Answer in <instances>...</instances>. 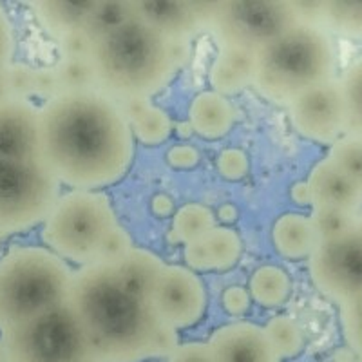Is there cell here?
<instances>
[{
	"label": "cell",
	"instance_id": "cell-1",
	"mask_svg": "<svg viewBox=\"0 0 362 362\" xmlns=\"http://www.w3.org/2000/svg\"><path fill=\"white\" fill-rule=\"evenodd\" d=\"M38 160L62 185L96 190L125 176L134 134L124 109L100 89L67 90L38 107Z\"/></svg>",
	"mask_w": 362,
	"mask_h": 362
},
{
	"label": "cell",
	"instance_id": "cell-2",
	"mask_svg": "<svg viewBox=\"0 0 362 362\" xmlns=\"http://www.w3.org/2000/svg\"><path fill=\"white\" fill-rule=\"evenodd\" d=\"M67 305L86 334L90 357L100 362H144L169 357L176 332L156 321L147 299L136 296L116 264L93 263L73 277Z\"/></svg>",
	"mask_w": 362,
	"mask_h": 362
},
{
	"label": "cell",
	"instance_id": "cell-3",
	"mask_svg": "<svg viewBox=\"0 0 362 362\" xmlns=\"http://www.w3.org/2000/svg\"><path fill=\"white\" fill-rule=\"evenodd\" d=\"M89 60L96 89L116 102L151 100L169 83L177 67L173 44L140 17L95 40Z\"/></svg>",
	"mask_w": 362,
	"mask_h": 362
},
{
	"label": "cell",
	"instance_id": "cell-4",
	"mask_svg": "<svg viewBox=\"0 0 362 362\" xmlns=\"http://www.w3.org/2000/svg\"><path fill=\"white\" fill-rule=\"evenodd\" d=\"M337 78V44L325 25L300 21L255 51L254 89L290 105L303 93Z\"/></svg>",
	"mask_w": 362,
	"mask_h": 362
},
{
	"label": "cell",
	"instance_id": "cell-5",
	"mask_svg": "<svg viewBox=\"0 0 362 362\" xmlns=\"http://www.w3.org/2000/svg\"><path fill=\"white\" fill-rule=\"evenodd\" d=\"M74 272L44 247H15L0 257V334L69 299Z\"/></svg>",
	"mask_w": 362,
	"mask_h": 362
},
{
	"label": "cell",
	"instance_id": "cell-6",
	"mask_svg": "<svg viewBox=\"0 0 362 362\" xmlns=\"http://www.w3.org/2000/svg\"><path fill=\"white\" fill-rule=\"evenodd\" d=\"M42 225V239L53 254L87 267L96 263L103 241L119 223L105 194L71 190L60 196Z\"/></svg>",
	"mask_w": 362,
	"mask_h": 362
},
{
	"label": "cell",
	"instance_id": "cell-7",
	"mask_svg": "<svg viewBox=\"0 0 362 362\" xmlns=\"http://www.w3.org/2000/svg\"><path fill=\"white\" fill-rule=\"evenodd\" d=\"M300 21L296 4L283 0H221L206 9V31L219 47L254 53Z\"/></svg>",
	"mask_w": 362,
	"mask_h": 362
},
{
	"label": "cell",
	"instance_id": "cell-8",
	"mask_svg": "<svg viewBox=\"0 0 362 362\" xmlns=\"http://www.w3.org/2000/svg\"><path fill=\"white\" fill-rule=\"evenodd\" d=\"M60 181L40 160H0V238L44 223L60 199Z\"/></svg>",
	"mask_w": 362,
	"mask_h": 362
},
{
	"label": "cell",
	"instance_id": "cell-9",
	"mask_svg": "<svg viewBox=\"0 0 362 362\" xmlns=\"http://www.w3.org/2000/svg\"><path fill=\"white\" fill-rule=\"evenodd\" d=\"M9 362H78L93 358L86 334L67 303L2 332Z\"/></svg>",
	"mask_w": 362,
	"mask_h": 362
},
{
	"label": "cell",
	"instance_id": "cell-10",
	"mask_svg": "<svg viewBox=\"0 0 362 362\" xmlns=\"http://www.w3.org/2000/svg\"><path fill=\"white\" fill-rule=\"evenodd\" d=\"M310 276L322 296L344 305L362 292V238L350 230L321 239L308 257Z\"/></svg>",
	"mask_w": 362,
	"mask_h": 362
},
{
	"label": "cell",
	"instance_id": "cell-11",
	"mask_svg": "<svg viewBox=\"0 0 362 362\" xmlns=\"http://www.w3.org/2000/svg\"><path fill=\"white\" fill-rule=\"evenodd\" d=\"M147 303L163 328L173 332L190 328L205 315V284L190 268L165 264L148 292Z\"/></svg>",
	"mask_w": 362,
	"mask_h": 362
},
{
	"label": "cell",
	"instance_id": "cell-12",
	"mask_svg": "<svg viewBox=\"0 0 362 362\" xmlns=\"http://www.w3.org/2000/svg\"><path fill=\"white\" fill-rule=\"evenodd\" d=\"M288 112L293 129L315 144L332 147L339 138L350 132L339 78L303 93L290 103Z\"/></svg>",
	"mask_w": 362,
	"mask_h": 362
},
{
	"label": "cell",
	"instance_id": "cell-13",
	"mask_svg": "<svg viewBox=\"0 0 362 362\" xmlns=\"http://www.w3.org/2000/svg\"><path fill=\"white\" fill-rule=\"evenodd\" d=\"M136 17L147 22L170 44H187L206 29L209 2L187 0H132Z\"/></svg>",
	"mask_w": 362,
	"mask_h": 362
},
{
	"label": "cell",
	"instance_id": "cell-14",
	"mask_svg": "<svg viewBox=\"0 0 362 362\" xmlns=\"http://www.w3.org/2000/svg\"><path fill=\"white\" fill-rule=\"evenodd\" d=\"M214 362H281L267 332L254 322H232L218 328L209 341Z\"/></svg>",
	"mask_w": 362,
	"mask_h": 362
},
{
	"label": "cell",
	"instance_id": "cell-15",
	"mask_svg": "<svg viewBox=\"0 0 362 362\" xmlns=\"http://www.w3.org/2000/svg\"><path fill=\"white\" fill-rule=\"evenodd\" d=\"M38 107L29 100L0 105V160H37Z\"/></svg>",
	"mask_w": 362,
	"mask_h": 362
},
{
	"label": "cell",
	"instance_id": "cell-16",
	"mask_svg": "<svg viewBox=\"0 0 362 362\" xmlns=\"http://www.w3.org/2000/svg\"><path fill=\"white\" fill-rule=\"evenodd\" d=\"M312 206H334L351 214L362 212V190L328 158L321 160L308 176Z\"/></svg>",
	"mask_w": 362,
	"mask_h": 362
},
{
	"label": "cell",
	"instance_id": "cell-17",
	"mask_svg": "<svg viewBox=\"0 0 362 362\" xmlns=\"http://www.w3.org/2000/svg\"><path fill=\"white\" fill-rule=\"evenodd\" d=\"M255 53L238 47H219L214 64L210 67L209 80L212 90L219 95H238L254 86Z\"/></svg>",
	"mask_w": 362,
	"mask_h": 362
},
{
	"label": "cell",
	"instance_id": "cell-18",
	"mask_svg": "<svg viewBox=\"0 0 362 362\" xmlns=\"http://www.w3.org/2000/svg\"><path fill=\"white\" fill-rule=\"evenodd\" d=\"M235 112L230 100L216 90H203L190 102L189 125L203 138L218 140L234 127Z\"/></svg>",
	"mask_w": 362,
	"mask_h": 362
},
{
	"label": "cell",
	"instance_id": "cell-19",
	"mask_svg": "<svg viewBox=\"0 0 362 362\" xmlns=\"http://www.w3.org/2000/svg\"><path fill=\"white\" fill-rule=\"evenodd\" d=\"M95 4L96 0H38L31 2L29 8L33 9L38 24L44 28L45 33L58 40L64 35L82 29Z\"/></svg>",
	"mask_w": 362,
	"mask_h": 362
},
{
	"label": "cell",
	"instance_id": "cell-20",
	"mask_svg": "<svg viewBox=\"0 0 362 362\" xmlns=\"http://www.w3.org/2000/svg\"><path fill=\"white\" fill-rule=\"evenodd\" d=\"M272 238L277 252L288 259H308L319 243L310 216L297 212L281 216L274 225Z\"/></svg>",
	"mask_w": 362,
	"mask_h": 362
},
{
	"label": "cell",
	"instance_id": "cell-21",
	"mask_svg": "<svg viewBox=\"0 0 362 362\" xmlns=\"http://www.w3.org/2000/svg\"><path fill=\"white\" fill-rule=\"evenodd\" d=\"M132 134L145 145H160L169 138L173 131L169 115L163 109L156 107L147 98L119 102Z\"/></svg>",
	"mask_w": 362,
	"mask_h": 362
},
{
	"label": "cell",
	"instance_id": "cell-22",
	"mask_svg": "<svg viewBox=\"0 0 362 362\" xmlns=\"http://www.w3.org/2000/svg\"><path fill=\"white\" fill-rule=\"evenodd\" d=\"M163 267V261L156 254L136 247L122 263L116 264L125 286L144 299L148 297V292L153 288L154 281L160 276Z\"/></svg>",
	"mask_w": 362,
	"mask_h": 362
},
{
	"label": "cell",
	"instance_id": "cell-23",
	"mask_svg": "<svg viewBox=\"0 0 362 362\" xmlns=\"http://www.w3.org/2000/svg\"><path fill=\"white\" fill-rule=\"evenodd\" d=\"M319 24L325 25L334 37L362 42V2L322 0Z\"/></svg>",
	"mask_w": 362,
	"mask_h": 362
},
{
	"label": "cell",
	"instance_id": "cell-24",
	"mask_svg": "<svg viewBox=\"0 0 362 362\" xmlns=\"http://www.w3.org/2000/svg\"><path fill=\"white\" fill-rule=\"evenodd\" d=\"M290 283L288 274L279 267L264 264L252 274L250 279V297L257 305L264 308H276L288 299Z\"/></svg>",
	"mask_w": 362,
	"mask_h": 362
},
{
	"label": "cell",
	"instance_id": "cell-25",
	"mask_svg": "<svg viewBox=\"0 0 362 362\" xmlns=\"http://www.w3.org/2000/svg\"><path fill=\"white\" fill-rule=\"evenodd\" d=\"M134 17L132 0H96L95 8L89 13L82 29L95 42Z\"/></svg>",
	"mask_w": 362,
	"mask_h": 362
},
{
	"label": "cell",
	"instance_id": "cell-26",
	"mask_svg": "<svg viewBox=\"0 0 362 362\" xmlns=\"http://www.w3.org/2000/svg\"><path fill=\"white\" fill-rule=\"evenodd\" d=\"M202 241L210 257L212 270H228L238 263L243 252L241 238L228 226H214Z\"/></svg>",
	"mask_w": 362,
	"mask_h": 362
},
{
	"label": "cell",
	"instance_id": "cell-27",
	"mask_svg": "<svg viewBox=\"0 0 362 362\" xmlns=\"http://www.w3.org/2000/svg\"><path fill=\"white\" fill-rule=\"evenodd\" d=\"M216 226L212 210L199 203H189L181 206L174 216L173 234L181 243H192L205 238Z\"/></svg>",
	"mask_w": 362,
	"mask_h": 362
},
{
	"label": "cell",
	"instance_id": "cell-28",
	"mask_svg": "<svg viewBox=\"0 0 362 362\" xmlns=\"http://www.w3.org/2000/svg\"><path fill=\"white\" fill-rule=\"evenodd\" d=\"M326 158L362 190V134L346 132L329 147Z\"/></svg>",
	"mask_w": 362,
	"mask_h": 362
},
{
	"label": "cell",
	"instance_id": "cell-29",
	"mask_svg": "<svg viewBox=\"0 0 362 362\" xmlns=\"http://www.w3.org/2000/svg\"><path fill=\"white\" fill-rule=\"evenodd\" d=\"M268 339L274 350L281 358H292L299 355L305 348V334L297 321L288 315H277L264 326Z\"/></svg>",
	"mask_w": 362,
	"mask_h": 362
},
{
	"label": "cell",
	"instance_id": "cell-30",
	"mask_svg": "<svg viewBox=\"0 0 362 362\" xmlns=\"http://www.w3.org/2000/svg\"><path fill=\"white\" fill-rule=\"evenodd\" d=\"M344 96L350 132L362 134V54L357 57L339 76Z\"/></svg>",
	"mask_w": 362,
	"mask_h": 362
},
{
	"label": "cell",
	"instance_id": "cell-31",
	"mask_svg": "<svg viewBox=\"0 0 362 362\" xmlns=\"http://www.w3.org/2000/svg\"><path fill=\"white\" fill-rule=\"evenodd\" d=\"M358 214H351L346 210L334 209V206H312L310 221L313 225L319 241L321 239L337 238L355 228Z\"/></svg>",
	"mask_w": 362,
	"mask_h": 362
},
{
	"label": "cell",
	"instance_id": "cell-32",
	"mask_svg": "<svg viewBox=\"0 0 362 362\" xmlns=\"http://www.w3.org/2000/svg\"><path fill=\"white\" fill-rule=\"evenodd\" d=\"M54 69L62 93L96 89V74L89 58H60Z\"/></svg>",
	"mask_w": 362,
	"mask_h": 362
},
{
	"label": "cell",
	"instance_id": "cell-33",
	"mask_svg": "<svg viewBox=\"0 0 362 362\" xmlns=\"http://www.w3.org/2000/svg\"><path fill=\"white\" fill-rule=\"evenodd\" d=\"M339 308H341V328L346 344L362 362V292Z\"/></svg>",
	"mask_w": 362,
	"mask_h": 362
},
{
	"label": "cell",
	"instance_id": "cell-34",
	"mask_svg": "<svg viewBox=\"0 0 362 362\" xmlns=\"http://www.w3.org/2000/svg\"><path fill=\"white\" fill-rule=\"evenodd\" d=\"M6 83L11 100H31L35 96V67L11 62L4 67Z\"/></svg>",
	"mask_w": 362,
	"mask_h": 362
},
{
	"label": "cell",
	"instance_id": "cell-35",
	"mask_svg": "<svg viewBox=\"0 0 362 362\" xmlns=\"http://www.w3.org/2000/svg\"><path fill=\"white\" fill-rule=\"evenodd\" d=\"M134 248L132 245V238L124 226L118 225L111 234L105 238L102 248L98 252V259L96 263H107V264H118L131 254Z\"/></svg>",
	"mask_w": 362,
	"mask_h": 362
},
{
	"label": "cell",
	"instance_id": "cell-36",
	"mask_svg": "<svg viewBox=\"0 0 362 362\" xmlns=\"http://www.w3.org/2000/svg\"><path fill=\"white\" fill-rule=\"evenodd\" d=\"M250 169V161L241 148H226L218 156V170L225 180L238 181L245 177Z\"/></svg>",
	"mask_w": 362,
	"mask_h": 362
},
{
	"label": "cell",
	"instance_id": "cell-37",
	"mask_svg": "<svg viewBox=\"0 0 362 362\" xmlns=\"http://www.w3.org/2000/svg\"><path fill=\"white\" fill-rule=\"evenodd\" d=\"M93 44L95 42L90 40L89 35L83 29L64 35L62 38L57 40L60 58H89Z\"/></svg>",
	"mask_w": 362,
	"mask_h": 362
},
{
	"label": "cell",
	"instance_id": "cell-38",
	"mask_svg": "<svg viewBox=\"0 0 362 362\" xmlns=\"http://www.w3.org/2000/svg\"><path fill=\"white\" fill-rule=\"evenodd\" d=\"M167 362H214L209 342H183L177 344Z\"/></svg>",
	"mask_w": 362,
	"mask_h": 362
},
{
	"label": "cell",
	"instance_id": "cell-39",
	"mask_svg": "<svg viewBox=\"0 0 362 362\" xmlns=\"http://www.w3.org/2000/svg\"><path fill=\"white\" fill-rule=\"evenodd\" d=\"M60 93H62V89H60L54 66L35 67V96H40L45 102H49Z\"/></svg>",
	"mask_w": 362,
	"mask_h": 362
},
{
	"label": "cell",
	"instance_id": "cell-40",
	"mask_svg": "<svg viewBox=\"0 0 362 362\" xmlns=\"http://www.w3.org/2000/svg\"><path fill=\"white\" fill-rule=\"evenodd\" d=\"M17 40H15V29H13L9 15L6 13L4 6L0 4V67L9 66L15 57Z\"/></svg>",
	"mask_w": 362,
	"mask_h": 362
},
{
	"label": "cell",
	"instance_id": "cell-41",
	"mask_svg": "<svg viewBox=\"0 0 362 362\" xmlns=\"http://www.w3.org/2000/svg\"><path fill=\"white\" fill-rule=\"evenodd\" d=\"M250 292L243 286H228L221 296V305L230 315H245L250 308Z\"/></svg>",
	"mask_w": 362,
	"mask_h": 362
},
{
	"label": "cell",
	"instance_id": "cell-42",
	"mask_svg": "<svg viewBox=\"0 0 362 362\" xmlns=\"http://www.w3.org/2000/svg\"><path fill=\"white\" fill-rule=\"evenodd\" d=\"M167 161H169V165L174 167V169H192V167L198 165L199 153L198 148L192 147V145H174L169 153H167Z\"/></svg>",
	"mask_w": 362,
	"mask_h": 362
},
{
	"label": "cell",
	"instance_id": "cell-43",
	"mask_svg": "<svg viewBox=\"0 0 362 362\" xmlns=\"http://www.w3.org/2000/svg\"><path fill=\"white\" fill-rule=\"evenodd\" d=\"M183 257H185V263L190 270H199L206 272L212 270V264H210V257L206 254V248L203 245V241H192V243L185 245V250H183Z\"/></svg>",
	"mask_w": 362,
	"mask_h": 362
},
{
	"label": "cell",
	"instance_id": "cell-44",
	"mask_svg": "<svg viewBox=\"0 0 362 362\" xmlns=\"http://www.w3.org/2000/svg\"><path fill=\"white\" fill-rule=\"evenodd\" d=\"M151 210L158 218H167L174 212V202L167 196V194H156L153 199H151Z\"/></svg>",
	"mask_w": 362,
	"mask_h": 362
},
{
	"label": "cell",
	"instance_id": "cell-45",
	"mask_svg": "<svg viewBox=\"0 0 362 362\" xmlns=\"http://www.w3.org/2000/svg\"><path fill=\"white\" fill-rule=\"evenodd\" d=\"M290 196L297 205H313L308 181H297L296 185H292V189H290Z\"/></svg>",
	"mask_w": 362,
	"mask_h": 362
},
{
	"label": "cell",
	"instance_id": "cell-46",
	"mask_svg": "<svg viewBox=\"0 0 362 362\" xmlns=\"http://www.w3.org/2000/svg\"><path fill=\"white\" fill-rule=\"evenodd\" d=\"M238 209L230 203H226V205H221V209L218 210V218L221 219L223 223H234L238 219Z\"/></svg>",
	"mask_w": 362,
	"mask_h": 362
},
{
	"label": "cell",
	"instance_id": "cell-47",
	"mask_svg": "<svg viewBox=\"0 0 362 362\" xmlns=\"http://www.w3.org/2000/svg\"><path fill=\"white\" fill-rule=\"evenodd\" d=\"M8 100H11V96H9L8 83H6L4 67H0V105L8 102Z\"/></svg>",
	"mask_w": 362,
	"mask_h": 362
},
{
	"label": "cell",
	"instance_id": "cell-48",
	"mask_svg": "<svg viewBox=\"0 0 362 362\" xmlns=\"http://www.w3.org/2000/svg\"><path fill=\"white\" fill-rule=\"evenodd\" d=\"M0 362H9L8 351H6V346L2 341H0Z\"/></svg>",
	"mask_w": 362,
	"mask_h": 362
},
{
	"label": "cell",
	"instance_id": "cell-49",
	"mask_svg": "<svg viewBox=\"0 0 362 362\" xmlns=\"http://www.w3.org/2000/svg\"><path fill=\"white\" fill-rule=\"evenodd\" d=\"M355 230L358 232V235L362 238V212L357 216V223H355Z\"/></svg>",
	"mask_w": 362,
	"mask_h": 362
},
{
	"label": "cell",
	"instance_id": "cell-50",
	"mask_svg": "<svg viewBox=\"0 0 362 362\" xmlns=\"http://www.w3.org/2000/svg\"><path fill=\"white\" fill-rule=\"evenodd\" d=\"M78 362H100V361H96V358H83V361H78Z\"/></svg>",
	"mask_w": 362,
	"mask_h": 362
},
{
	"label": "cell",
	"instance_id": "cell-51",
	"mask_svg": "<svg viewBox=\"0 0 362 362\" xmlns=\"http://www.w3.org/2000/svg\"><path fill=\"white\" fill-rule=\"evenodd\" d=\"M358 362H361V361H358Z\"/></svg>",
	"mask_w": 362,
	"mask_h": 362
}]
</instances>
